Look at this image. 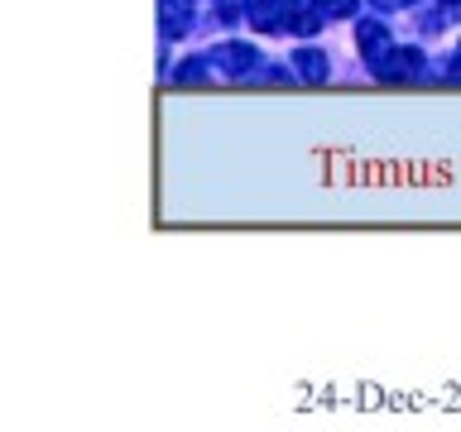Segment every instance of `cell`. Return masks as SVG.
Wrapping results in <instances>:
<instances>
[]
</instances>
